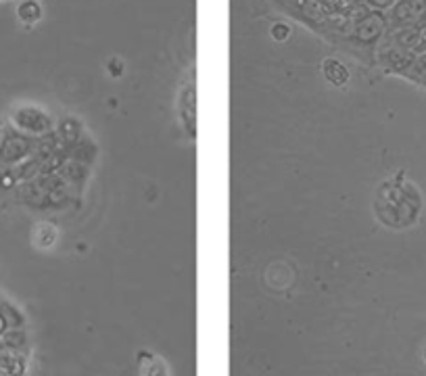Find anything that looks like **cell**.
<instances>
[{
  "instance_id": "cell-1",
  "label": "cell",
  "mask_w": 426,
  "mask_h": 376,
  "mask_svg": "<svg viewBox=\"0 0 426 376\" xmlns=\"http://www.w3.org/2000/svg\"><path fill=\"white\" fill-rule=\"evenodd\" d=\"M387 27H389L387 17H385L381 11H368V13H363V15L353 23L351 36H353L359 44L370 46V44L383 40Z\"/></svg>"
},
{
  "instance_id": "cell-8",
  "label": "cell",
  "mask_w": 426,
  "mask_h": 376,
  "mask_svg": "<svg viewBox=\"0 0 426 376\" xmlns=\"http://www.w3.org/2000/svg\"><path fill=\"white\" fill-rule=\"evenodd\" d=\"M272 36H274V40L282 42V40H287V38L291 36V27H289L287 23H276V25L272 27Z\"/></svg>"
},
{
  "instance_id": "cell-3",
  "label": "cell",
  "mask_w": 426,
  "mask_h": 376,
  "mask_svg": "<svg viewBox=\"0 0 426 376\" xmlns=\"http://www.w3.org/2000/svg\"><path fill=\"white\" fill-rule=\"evenodd\" d=\"M301 13L313 23H326L328 13L322 5V0H301Z\"/></svg>"
},
{
  "instance_id": "cell-9",
  "label": "cell",
  "mask_w": 426,
  "mask_h": 376,
  "mask_svg": "<svg viewBox=\"0 0 426 376\" xmlns=\"http://www.w3.org/2000/svg\"><path fill=\"white\" fill-rule=\"evenodd\" d=\"M122 69H124V65H122L120 59L109 61V74H111V76H122Z\"/></svg>"
},
{
  "instance_id": "cell-4",
  "label": "cell",
  "mask_w": 426,
  "mask_h": 376,
  "mask_svg": "<svg viewBox=\"0 0 426 376\" xmlns=\"http://www.w3.org/2000/svg\"><path fill=\"white\" fill-rule=\"evenodd\" d=\"M324 76H326V80H328L330 84H335V86H343V84H347V80H349L347 67H345L341 61H337V59H326V61H324Z\"/></svg>"
},
{
  "instance_id": "cell-10",
  "label": "cell",
  "mask_w": 426,
  "mask_h": 376,
  "mask_svg": "<svg viewBox=\"0 0 426 376\" xmlns=\"http://www.w3.org/2000/svg\"><path fill=\"white\" fill-rule=\"evenodd\" d=\"M424 357H426V355H424Z\"/></svg>"
},
{
  "instance_id": "cell-2",
  "label": "cell",
  "mask_w": 426,
  "mask_h": 376,
  "mask_svg": "<svg viewBox=\"0 0 426 376\" xmlns=\"http://www.w3.org/2000/svg\"><path fill=\"white\" fill-rule=\"evenodd\" d=\"M424 21H426V0H397L387 17L389 27L420 25Z\"/></svg>"
},
{
  "instance_id": "cell-5",
  "label": "cell",
  "mask_w": 426,
  "mask_h": 376,
  "mask_svg": "<svg viewBox=\"0 0 426 376\" xmlns=\"http://www.w3.org/2000/svg\"><path fill=\"white\" fill-rule=\"evenodd\" d=\"M17 15H19L21 21L34 23L42 17V7L36 3V0H23V3L17 7Z\"/></svg>"
},
{
  "instance_id": "cell-11",
  "label": "cell",
  "mask_w": 426,
  "mask_h": 376,
  "mask_svg": "<svg viewBox=\"0 0 426 376\" xmlns=\"http://www.w3.org/2000/svg\"><path fill=\"white\" fill-rule=\"evenodd\" d=\"M424 23H426V21H424Z\"/></svg>"
},
{
  "instance_id": "cell-6",
  "label": "cell",
  "mask_w": 426,
  "mask_h": 376,
  "mask_svg": "<svg viewBox=\"0 0 426 376\" xmlns=\"http://www.w3.org/2000/svg\"><path fill=\"white\" fill-rule=\"evenodd\" d=\"M405 76H410V78L426 84V52H420V55L414 57V61H412V65L407 67Z\"/></svg>"
},
{
  "instance_id": "cell-7",
  "label": "cell",
  "mask_w": 426,
  "mask_h": 376,
  "mask_svg": "<svg viewBox=\"0 0 426 376\" xmlns=\"http://www.w3.org/2000/svg\"><path fill=\"white\" fill-rule=\"evenodd\" d=\"M397 3V0H366V7L370 11H391L393 5Z\"/></svg>"
}]
</instances>
